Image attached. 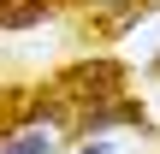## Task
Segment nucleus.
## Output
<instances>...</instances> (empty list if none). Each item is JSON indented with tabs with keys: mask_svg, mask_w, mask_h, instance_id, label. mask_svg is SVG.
<instances>
[{
	"mask_svg": "<svg viewBox=\"0 0 160 154\" xmlns=\"http://www.w3.org/2000/svg\"><path fill=\"white\" fill-rule=\"evenodd\" d=\"M0 154H53V137L48 131H24V137H6Z\"/></svg>",
	"mask_w": 160,
	"mask_h": 154,
	"instance_id": "obj_2",
	"label": "nucleus"
},
{
	"mask_svg": "<svg viewBox=\"0 0 160 154\" xmlns=\"http://www.w3.org/2000/svg\"><path fill=\"white\" fill-rule=\"evenodd\" d=\"M48 18V0H18V6H0V30H24V24H42Z\"/></svg>",
	"mask_w": 160,
	"mask_h": 154,
	"instance_id": "obj_1",
	"label": "nucleus"
},
{
	"mask_svg": "<svg viewBox=\"0 0 160 154\" xmlns=\"http://www.w3.org/2000/svg\"><path fill=\"white\" fill-rule=\"evenodd\" d=\"M77 154H101V142H89V148H77Z\"/></svg>",
	"mask_w": 160,
	"mask_h": 154,
	"instance_id": "obj_3",
	"label": "nucleus"
}]
</instances>
